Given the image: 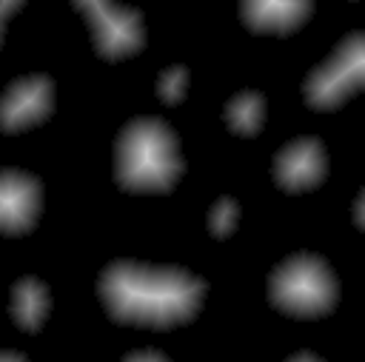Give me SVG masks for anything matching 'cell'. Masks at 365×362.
<instances>
[{"instance_id": "6da1fadb", "label": "cell", "mask_w": 365, "mask_h": 362, "mask_svg": "<svg viewBox=\"0 0 365 362\" xmlns=\"http://www.w3.org/2000/svg\"><path fill=\"white\" fill-rule=\"evenodd\" d=\"M97 294L114 322L168 331L200 314L205 282L185 268L117 259L100 271Z\"/></svg>"}, {"instance_id": "7a4b0ae2", "label": "cell", "mask_w": 365, "mask_h": 362, "mask_svg": "<svg viewBox=\"0 0 365 362\" xmlns=\"http://www.w3.org/2000/svg\"><path fill=\"white\" fill-rule=\"evenodd\" d=\"M182 154L168 123L137 117L114 143V180L131 194H168L182 177Z\"/></svg>"}, {"instance_id": "3957f363", "label": "cell", "mask_w": 365, "mask_h": 362, "mask_svg": "<svg viewBox=\"0 0 365 362\" xmlns=\"http://www.w3.org/2000/svg\"><path fill=\"white\" fill-rule=\"evenodd\" d=\"M336 276L317 254H294L282 259L268 276V299L288 316H325L336 308Z\"/></svg>"}, {"instance_id": "277c9868", "label": "cell", "mask_w": 365, "mask_h": 362, "mask_svg": "<svg viewBox=\"0 0 365 362\" xmlns=\"http://www.w3.org/2000/svg\"><path fill=\"white\" fill-rule=\"evenodd\" d=\"M365 80V37L359 31L348 34L334 54L319 63L302 86V97L317 111L339 108L348 97H354L362 88Z\"/></svg>"}, {"instance_id": "5b68a950", "label": "cell", "mask_w": 365, "mask_h": 362, "mask_svg": "<svg viewBox=\"0 0 365 362\" xmlns=\"http://www.w3.org/2000/svg\"><path fill=\"white\" fill-rule=\"evenodd\" d=\"M71 3L83 11L94 51L103 60H125L143 48L145 26L137 9H125L114 0H71Z\"/></svg>"}, {"instance_id": "8992f818", "label": "cell", "mask_w": 365, "mask_h": 362, "mask_svg": "<svg viewBox=\"0 0 365 362\" xmlns=\"http://www.w3.org/2000/svg\"><path fill=\"white\" fill-rule=\"evenodd\" d=\"M54 108V83L46 74H29L14 80L0 94V131L17 134L48 120Z\"/></svg>"}, {"instance_id": "52a82bcc", "label": "cell", "mask_w": 365, "mask_h": 362, "mask_svg": "<svg viewBox=\"0 0 365 362\" xmlns=\"http://www.w3.org/2000/svg\"><path fill=\"white\" fill-rule=\"evenodd\" d=\"M271 174H274V182L288 194H299V191L317 188L328 174L325 145L317 137L291 140L288 145H282L277 151Z\"/></svg>"}, {"instance_id": "ba28073f", "label": "cell", "mask_w": 365, "mask_h": 362, "mask_svg": "<svg viewBox=\"0 0 365 362\" xmlns=\"http://www.w3.org/2000/svg\"><path fill=\"white\" fill-rule=\"evenodd\" d=\"M40 180L17 168H0V234L23 237L40 217Z\"/></svg>"}, {"instance_id": "9c48e42d", "label": "cell", "mask_w": 365, "mask_h": 362, "mask_svg": "<svg viewBox=\"0 0 365 362\" xmlns=\"http://www.w3.org/2000/svg\"><path fill=\"white\" fill-rule=\"evenodd\" d=\"M314 11V0H240L245 29L257 34H291Z\"/></svg>"}, {"instance_id": "30bf717a", "label": "cell", "mask_w": 365, "mask_h": 362, "mask_svg": "<svg viewBox=\"0 0 365 362\" xmlns=\"http://www.w3.org/2000/svg\"><path fill=\"white\" fill-rule=\"evenodd\" d=\"M48 308H51V299H48V288L37 279V276H23L11 285V302H9V311H11V319L20 331L26 333H37L48 316Z\"/></svg>"}, {"instance_id": "8fae6325", "label": "cell", "mask_w": 365, "mask_h": 362, "mask_svg": "<svg viewBox=\"0 0 365 362\" xmlns=\"http://www.w3.org/2000/svg\"><path fill=\"white\" fill-rule=\"evenodd\" d=\"M225 125L240 137H254L265 123V97L259 91H240L234 94L222 108Z\"/></svg>"}, {"instance_id": "7c38bea8", "label": "cell", "mask_w": 365, "mask_h": 362, "mask_svg": "<svg viewBox=\"0 0 365 362\" xmlns=\"http://www.w3.org/2000/svg\"><path fill=\"white\" fill-rule=\"evenodd\" d=\"M237 219H240V205L234 197H220L211 211H208V231L214 239H225L234 234L237 228Z\"/></svg>"}, {"instance_id": "4fadbf2b", "label": "cell", "mask_w": 365, "mask_h": 362, "mask_svg": "<svg viewBox=\"0 0 365 362\" xmlns=\"http://www.w3.org/2000/svg\"><path fill=\"white\" fill-rule=\"evenodd\" d=\"M185 88H188V68H185V66H168L165 71H160L157 86H154L157 97H160L165 105L182 103Z\"/></svg>"}, {"instance_id": "5bb4252c", "label": "cell", "mask_w": 365, "mask_h": 362, "mask_svg": "<svg viewBox=\"0 0 365 362\" xmlns=\"http://www.w3.org/2000/svg\"><path fill=\"white\" fill-rule=\"evenodd\" d=\"M125 362H165V353H160V351H131V353H125Z\"/></svg>"}, {"instance_id": "9a60e30c", "label": "cell", "mask_w": 365, "mask_h": 362, "mask_svg": "<svg viewBox=\"0 0 365 362\" xmlns=\"http://www.w3.org/2000/svg\"><path fill=\"white\" fill-rule=\"evenodd\" d=\"M26 0H0V40H3V26H6V20L23 6Z\"/></svg>"}, {"instance_id": "2e32d148", "label": "cell", "mask_w": 365, "mask_h": 362, "mask_svg": "<svg viewBox=\"0 0 365 362\" xmlns=\"http://www.w3.org/2000/svg\"><path fill=\"white\" fill-rule=\"evenodd\" d=\"M362 208H365V191H359V194H356V202H354V222H356V228H365V214H362Z\"/></svg>"}, {"instance_id": "e0dca14e", "label": "cell", "mask_w": 365, "mask_h": 362, "mask_svg": "<svg viewBox=\"0 0 365 362\" xmlns=\"http://www.w3.org/2000/svg\"><path fill=\"white\" fill-rule=\"evenodd\" d=\"M0 362H26V356L14 351H0Z\"/></svg>"}]
</instances>
